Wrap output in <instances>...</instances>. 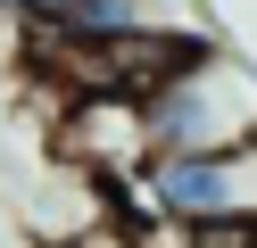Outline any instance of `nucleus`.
<instances>
[{"mask_svg":"<svg viewBox=\"0 0 257 248\" xmlns=\"http://www.w3.org/2000/svg\"><path fill=\"white\" fill-rule=\"evenodd\" d=\"M141 132L150 157H183V149H249L257 141V66H240L232 50H207L199 66L141 99Z\"/></svg>","mask_w":257,"mask_h":248,"instance_id":"f257e3e1","label":"nucleus"},{"mask_svg":"<svg viewBox=\"0 0 257 248\" xmlns=\"http://www.w3.org/2000/svg\"><path fill=\"white\" fill-rule=\"evenodd\" d=\"M58 157L75 174H150L141 99H67L58 108Z\"/></svg>","mask_w":257,"mask_h":248,"instance_id":"f03ea898","label":"nucleus"},{"mask_svg":"<svg viewBox=\"0 0 257 248\" xmlns=\"http://www.w3.org/2000/svg\"><path fill=\"white\" fill-rule=\"evenodd\" d=\"M34 58H42V25L0 0V83H34Z\"/></svg>","mask_w":257,"mask_h":248,"instance_id":"7ed1b4c3","label":"nucleus"},{"mask_svg":"<svg viewBox=\"0 0 257 248\" xmlns=\"http://www.w3.org/2000/svg\"><path fill=\"white\" fill-rule=\"evenodd\" d=\"M42 248H133L124 231H108V223H75V231H50Z\"/></svg>","mask_w":257,"mask_h":248,"instance_id":"20e7f679","label":"nucleus"},{"mask_svg":"<svg viewBox=\"0 0 257 248\" xmlns=\"http://www.w3.org/2000/svg\"><path fill=\"white\" fill-rule=\"evenodd\" d=\"M9 9H25V17H34V25H50V17L67 9V0H9Z\"/></svg>","mask_w":257,"mask_h":248,"instance_id":"39448f33","label":"nucleus"},{"mask_svg":"<svg viewBox=\"0 0 257 248\" xmlns=\"http://www.w3.org/2000/svg\"><path fill=\"white\" fill-rule=\"evenodd\" d=\"M240 248H257V223H240Z\"/></svg>","mask_w":257,"mask_h":248,"instance_id":"423d86ee","label":"nucleus"}]
</instances>
